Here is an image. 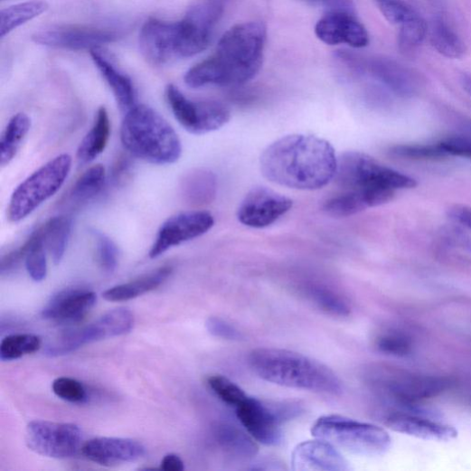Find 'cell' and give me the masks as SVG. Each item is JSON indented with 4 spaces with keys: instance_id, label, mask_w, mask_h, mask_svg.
Masks as SVG:
<instances>
[{
    "instance_id": "34",
    "label": "cell",
    "mask_w": 471,
    "mask_h": 471,
    "mask_svg": "<svg viewBox=\"0 0 471 471\" xmlns=\"http://www.w3.org/2000/svg\"><path fill=\"white\" fill-rule=\"evenodd\" d=\"M26 246L25 268L35 282H42L47 276L46 248L41 227L34 231L24 242Z\"/></svg>"
},
{
    "instance_id": "39",
    "label": "cell",
    "mask_w": 471,
    "mask_h": 471,
    "mask_svg": "<svg viewBox=\"0 0 471 471\" xmlns=\"http://www.w3.org/2000/svg\"><path fill=\"white\" fill-rule=\"evenodd\" d=\"M207 384L220 400L235 409L249 396L240 386L224 376L209 377Z\"/></svg>"
},
{
    "instance_id": "10",
    "label": "cell",
    "mask_w": 471,
    "mask_h": 471,
    "mask_svg": "<svg viewBox=\"0 0 471 471\" xmlns=\"http://www.w3.org/2000/svg\"><path fill=\"white\" fill-rule=\"evenodd\" d=\"M166 99L175 119L191 134L212 133L231 120V112L224 104L214 100H191L173 84L166 89Z\"/></svg>"
},
{
    "instance_id": "20",
    "label": "cell",
    "mask_w": 471,
    "mask_h": 471,
    "mask_svg": "<svg viewBox=\"0 0 471 471\" xmlns=\"http://www.w3.org/2000/svg\"><path fill=\"white\" fill-rule=\"evenodd\" d=\"M383 422L394 432L424 440L447 442L457 437V431L453 427L404 411L386 412Z\"/></svg>"
},
{
    "instance_id": "43",
    "label": "cell",
    "mask_w": 471,
    "mask_h": 471,
    "mask_svg": "<svg viewBox=\"0 0 471 471\" xmlns=\"http://www.w3.org/2000/svg\"><path fill=\"white\" fill-rule=\"evenodd\" d=\"M386 20L395 25H401L418 14L403 0H375Z\"/></svg>"
},
{
    "instance_id": "13",
    "label": "cell",
    "mask_w": 471,
    "mask_h": 471,
    "mask_svg": "<svg viewBox=\"0 0 471 471\" xmlns=\"http://www.w3.org/2000/svg\"><path fill=\"white\" fill-rule=\"evenodd\" d=\"M236 414L241 426L255 441L270 447L281 443V426L285 420L280 403L271 405L248 396L236 408Z\"/></svg>"
},
{
    "instance_id": "33",
    "label": "cell",
    "mask_w": 471,
    "mask_h": 471,
    "mask_svg": "<svg viewBox=\"0 0 471 471\" xmlns=\"http://www.w3.org/2000/svg\"><path fill=\"white\" fill-rule=\"evenodd\" d=\"M107 181V172L100 165L88 169L75 183L70 193L73 204H80L99 193Z\"/></svg>"
},
{
    "instance_id": "8",
    "label": "cell",
    "mask_w": 471,
    "mask_h": 471,
    "mask_svg": "<svg viewBox=\"0 0 471 471\" xmlns=\"http://www.w3.org/2000/svg\"><path fill=\"white\" fill-rule=\"evenodd\" d=\"M368 382L381 396L403 407L435 398L454 384L447 377L416 375L382 368L370 372Z\"/></svg>"
},
{
    "instance_id": "28",
    "label": "cell",
    "mask_w": 471,
    "mask_h": 471,
    "mask_svg": "<svg viewBox=\"0 0 471 471\" xmlns=\"http://www.w3.org/2000/svg\"><path fill=\"white\" fill-rule=\"evenodd\" d=\"M31 118L24 113L15 115L5 129L0 139V165H9L15 158L31 129Z\"/></svg>"
},
{
    "instance_id": "15",
    "label": "cell",
    "mask_w": 471,
    "mask_h": 471,
    "mask_svg": "<svg viewBox=\"0 0 471 471\" xmlns=\"http://www.w3.org/2000/svg\"><path fill=\"white\" fill-rule=\"evenodd\" d=\"M214 225V217L206 212L175 215L162 225L148 255L151 259L158 258L174 247L204 235Z\"/></svg>"
},
{
    "instance_id": "29",
    "label": "cell",
    "mask_w": 471,
    "mask_h": 471,
    "mask_svg": "<svg viewBox=\"0 0 471 471\" xmlns=\"http://www.w3.org/2000/svg\"><path fill=\"white\" fill-rule=\"evenodd\" d=\"M430 41L442 56L458 60L465 56L466 47L458 34L441 17L436 18L430 27Z\"/></svg>"
},
{
    "instance_id": "5",
    "label": "cell",
    "mask_w": 471,
    "mask_h": 471,
    "mask_svg": "<svg viewBox=\"0 0 471 471\" xmlns=\"http://www.w3.org/2000/svg\"><path fill=\"white\" fill-rule=\"evenodd\" d=\"M334 179L344 191L360 193L369 208L392 201L397 190L412 189L418 185L415 179L358 151L340 155Z\"/></svg>"
},
{
    "instance_id": "47",
    "label": "cell",
    "mask_w": 471,
    "mask_h": 471,
    "mask_svg": "<svg viewBox=\"0 0 471 471\" xmlns=\"http://www.w3.org/2000/svg\"><path fill=\"white\" fill-rule=\"evenodd\" d=\"M308 2L322 5L329 9L330 12L351 13L353 9L352 0H308Z\"/></svg>"
},
{
    "instance_id": "7",
    "label": "cell",
    "mask_w": 471,
    "mask_h": 471,
    "mask_svg": "<svg viewBox=\"0 0 471 471\" xmlns=\"http://www.w3.org/2000/svg\"><path fill=\"white\" fill-rule=\"evenodd\" d=\"M71 167V156L61 154L31 174L14 192L8 207V220L13 223L21 222L53 197L64 185Z\"/></svg>"
},
{
    "instance_id": "35",
    "label": "cell",
    "mask_w": 471,
    "mask_h": 471,
    "mask_svg": "<svg viewBox=\"0 0 471 471\" xmlns=\"http://www.w3.org/2000/svg\"><path fill=\"white\" fill-rule=\"evenodd\" d=\"M368 208L362 194L355 191H344L328 199L324 205V211L334 218H348Z\"/></svg>"
},
{
    "instance_id": "25",
    "label": "cell",
    "mask_w": 471,
    "mask_h": 471,
    "mask_svg": "<svg viewBox=\"0 0 471 471\" xmlns=\"http://www.w3.org/2000/svg\"><path fill=\"white\" fill-rule=\"evenodd\" d=\"M173 272L172 267L161 268L128 283L109 288L102 294V297L111 302L134 299L161 287L168 280Z\"/></svg>"
},
{
    "instance_id": "49",
    "label": "cell",
    "mask_w": 471,
    "mask_h": 471,
    "mask_svg": "<svg viewBox=\"0 0 471 471\" xmlns=\"http://www.w3.org/2000/svg\"><path fill=\"white\" fill-rule=\"evenodd\" d=\"M460 83L464 90L471 97V75L463 74L460 78Z\"/></svg>"
},
{
    "instance_id": "23",
    "label": "cell",
    "mask_w": 471,
    "mask_h": 471,
    "mask_svg": "<svg viewBox=\"0 0 471 471\" xmlns=\"http://www.w3.org/2000/svg\"><path fill=\"white\" fill-rule=\"evenodd\" d=\"M92 61L99 73L111 88L119 108L127 112L137 106V93L131 80L120 72L100 49L90 51Z\"/></svg>"
},
{
    "instance_id": "1",
    "label": "cell",
    "mask_w": 471,
    "mask_h": 471,
    "mask_svg": "<svg viewBox=\"0 0 471 471\" xmlns=\"http://www.w3.org/2000/svg\"><path fill=\"white\" fill-rule=\"evenodd\" d=\"M337 156L323 138L291 135L282 137L261 154L260 171L272 183L297 190H318L334 179Z\"/></svg>"
},
{
    "instance_id": "36",
    "label": "cell",
    "mask_w": 471,
    "mask_h": 471,
    "mask_svg": "<svg viewBox=\"0 0 471 471\" xmlns=\"http://www.w3.org/2000/svg\"><path fill=\"white\" fill-rule=\"evenodd\" d=\"M42 346L40 337L34 334H13L0 344V359L13 361L37 352Z\"/></svg>"
},
{
    "instance_id": "42",
    "label": "cell",
    "mask_w": 471,
    "mask_h": 471,
    "mask_svg": "<svg viewBox=\"0 0 471 471\" xmlns=\"http://www.w3.org/2000/svg\"><path fill=\"white\" fill-rule=\"evenodd\" d=\"M52 390L59 398L71 403H84L89 400L86 387L74 379L59 378L52 385Z\"/></svg>"
},
{
    "instance_id": "30",
    "label": "cell",
    "mask_w": 471,
    "mask_h": 471,
    "mask_svg": "<svg viewBox=\"0 0 471 471\" xmlns=\"http://www.w3.org/2000/svg\"><path fill=\"white\" fill-rule=\"evenodd\" d=\"M48 10L42 0H33L11 6L0 13V36L5 37L18 27L35 19Z\"/></svg>"
},
{
    "instance_id": "31",
    "label": "cell",
    "mask_w": 471,
    "mask_h": 471,
    "mask_svg": "<svg viewBox=\"0 0 471 471\" xmlns=\"http://www.w3.org/2000/svg\"><path fill=\"white\" fill-rule=\"evenodd\" d=\"M216 438L221 447L230 455L251 458L256 456L258 447L254 438L235 426L223 424L217 429Z\"/></svg>"
},
{
    "instance_id": "19",
    "label": "cell",
    "mask_w": 471,
    "mask_h": 471,
    "mask_svg": "<svg viewBox=\"0 0 471 471\" xmlns=\"http://www.w3.org/2000/svg\"><path fill=\"white\" fill-rule=\"evenodd\" d=\"M292 468L296 471H348L350 463L337 447L323 439L305 441L292 453Z\"/></svg>"
},
{
    "instance_id": "37",
    "label": "cell",
    "mask_w": 471,
    "mask_h": 471,
    "mask_svg": "<svg viewBox=\"0 0 471 471\" xmlns=\"http://www.w3.org/2000/svg\"><path fill=\"white\" fill-rule=\"evenodd\" d=\"M389 153L395 158L404 160L438 161L448 156L438 143L434 145H398L391 147Z\"/></svg>"
},
{
    "instance_id": "12",
    "label": "cell",
    "mask_w": 471,
    "mask_h": 471,
    "mask_svg": "<svg viewBox=\"0 0 471 471\" xmlns=\"http://www.w3.org/2000/svg\"><path fill=\"white\" fill-rule=\"evenodd\" d=\"M336 57L351 70L361 74L368 73L397 95L411 97L418 90L419 80L416 75L393 61L365 59L349 51H340Z\"/></svg>"
},
{
    "instance_id": "6",
    "label": "cell",
    "mask_w": 471,
    "mask_h": 471,
    "mask_svg": "<svg viewBox=\"0 0 471 471\" xmlns=\"http://www.w3.org/2000/svg\"><path fill=\"white\" fill-rule=\"evenodd\" d=\"M311 434L337 448L362 457L382 456L391 446V438L385 429L341 415L319 418L313 425Z\"/></svg>"
},
{
    "instance_id": "32",
    "label": "cell",
    "mask_w": 471,
    "mask_h": 471,
    "mask_svg": "<svg viewBox=\"0 0 471 471\" xmlns=\"http://www.w3.org/2000/svg\"><path fill=\"white\" fill-rule=\"evenodd\" d=\"M306 298L321 310L334 317H348L351 306L344 297L322 286H309L305 288Z\"/></svg>"
},
{
    "instance_id": "3",
    "label": "cell",
    "mask_w": 471,
    "mask_h": 471,
    "mask_svg": "<svg viewBox=\"0 0 471 471\" xmlns=\"http://www.w3.org/2000/svg\"><path fill=\"white\" fill-rule=\"evenodd\" d=\"M249 363L259 379L276 385L330 395L343 391L341 380L326 364L299 353L258 348Z\"/></svg>"
},
{
    "instance_id": "4",
    "label": "cell",
    "mask_w": 471,
    "mask_h": 471,
    "mask_svg": "<svg viewBox=\"0 0 471 471\" xmlns=\"http://www.w3.org/2000/svg\"><path fill=\"white\" fill-rule=\"evenodd\" d=\"M121 141L132 155L154 165H174L183 152L182 142L174 127L145 104H137L126 113Z\"/></svg>"
},
{
    "instance_id": "22",
    "label": "cell",
    "mask_w": 471,
    "mask_h": 471,
    "mask_svg": "<svg viewBox=\"0 0 471 471\" xmlns=\"http://www.w3.org/2000/svg\"><path fill=\"white\" fill-rule=\"evenodd\" d=\"M82 454L89 460L101 466H112L141 458L145 447L128 438H98L85 443Z\"/></svg>"
},
{
    "instance_id": "2",
    "label": "cell",
    "mask_w": 471,
    "mask_h": 471,
    "mask_svg": "<svg viewBox=\"0 0 471 471\" xmlns=\"http://www.w3.org/2000/svg\"><path fill=\"white\" fill-rule=\"evenodd\" d=\"M267 36L263 23L233 26L220 40L213 56L187 71L186 85L235 87L250 81L263 66Z\"/></svg>"
},
{
    "instance_id": "26",
    "label": "cell",
    "mask_w": 471,
    "mask_h": 471,
    "mask_svg": "<svg viewBox=\"0 0 471 471\" xmlns=\"http://www.w3.org/2000/svg\"><path fill=\"white\" fill-rule=\"evenodd\" d=\"M180 189L184 200L190 205L212 203L217 194V177L212 171L195 169L183 178Z\"/></svg>"
},
{
    "instance_id": "40",
    "label": "cell",
    "mask_w": 471,
    "mask_h": 471,
    "mask_svg": "<svg viewBox=\"0 0 471 471\" xmlns=\"http://www.w3.org/2000/svg\"><path fill=\"white\" fill-rule=\"evenodd\" d=\"M96 257L103 272L114 273L118 266L119 251L116 243L107 235L94 232Z\"/></svg>"
},
{
    "instance_id": "14",
    "label": "cell",
    "mask_w": 471,
    "mask_h": 471,
    "mask_svg": "<svg viewBox=\"0 0 471 471\" xmlns=\"http://www.w3.org/2000/svg\"><path fill=\"white\" fill-rule=\"evenodd\" d=\"M293 201L268 187L251 189L240 203L237 217L239 221L252 229H264L273 225L292 208Z\"/></svg>"
},
{
    "instance_id": "45",
    "label": "cell",
    "mask_w": 471,
    "mask_h": 471,
    "mask_svg": "<svg viewBox=\"0 0 471 471\" xmlns=\"http://www.w3.org/2000/svg\"><path fill=\"white\" fill-rule=\"evenodd\" d=\"M205 326L208 333L215 337L229 341H239L241 339L240 332L223 319L218 317L209 318Z\"/></svg>"
},
{
    "instance_id": "11",
    "label": "cell",
    "mask_w": 471,
    "mask_h": 471,
    "mask_svg": "<svg viewBox=\"0 0 471 471\" xmlns=\"http://www.w3.org/2000/svg\"><path fill=\"white\" fill-rule=\"evenodd\" d=\"M26 442L33 451L41 456L69 458L80 449L82 432L74 424L33 421L26 429Z\"/></svg>"
},
{
    "instance_id": "16",
    "label": "cell",
    "mask_w": 471,
    "mask_h": 471,
    "mask_svg": "<svg viewBox=\"0 0 471 471\" xmlns=\"http://www.w3.org/2000/svg\"><path fill=\"white\" fill-rule=\"evenodd\" d=\"M119 37L118 32L109 29L63 25L40 31L33 35V40L48 47L90 52L102 45L115 42Z\"/></svg>"
},
{
    "instance_id": "46",
    "label": "cell",
    "mask_w": 471,
    "mask_h": 471,
    "mask_svg": "<svg viewBox=\"0 0 471 471\" xmlns=\"http://www.w3.org/2000/svg\"><path fill=\"white\" fill-rule=\"evenodd\" d=\"M447 215L455 223L471 230V207L456 204L448 209Z\"/></svg>"
},
{
    "instance_id": "41",
    "label": "cell",
    "mask_w": 471,
    "mask_h": 471,
    "mask_svg": "<svg viewBox=\"0 0 471 471\" xmlns=\"http://www.w3.org/2000/svg\"><path fill=\"white\" fill-rule=\"evenodd\" d=\"M376 346L385 354L403 357L412 352L413 343L405 334L388 332L378 337Z\"/></svg>"
},
{
    "instance_id": "38",
    "label": "cell",
    "mask_w": 471,
    "mask_h": 471,
    "mask_svg": "<svg viewBox=\"0 0 471 471\" xmlns=\"http://www.w3.org/2000/svg\"><path fill=\"white\" fill-rule=\"evenodd\" d=\"M429 27L425 20L417 14L400 25L399 46L401 51L409 52L421 45L425 41Z\"/></svg>"
},
{
    "instance_id": "17",
    "label": "cell",
    "mask_w": 471,
    "mask_h": 471,
    "mask_svg": "<svg viewBox=\"0 0 471 471\" xmlns=\"http://www.w3.org/2000/svg\"><path fill=\"white\" fill-rule=\"evenodd\" d=\"M139 48L145 60L154 66L179 59L177 22L148 20L139 33Z\"/></svg>"
},
{
    "instance_id": "9",
    "label": "cell",
    "mask_w": 471,
    "mask_h": 471,
    "mask_svg": "<svg viewBox=\"0 0 471 471\" xmlns=\"http://www.w3.org/2000/svg\"><path fill=\"white\" fill-rule=\"evenodd\" d=\"M134 325L135 318L129 309L116 308L90 325L63 332L47 344L44 353L50 357L66 355L86 344L125 335L132 331Z\"/></svg>"
},
{
    "instance_id": "21",
    "label": "cell",
    "mask_w": 471,
    "mask_h": 471,
    "mask_svg": "<svg viewBox=\"0 0 471 471\" xmlns=\"http://www.w3.org/2000/svg\"><path fill=\"white\" fill-rule=\"evenodd\" d=\"M96 299V294L90 290L69 288L52 297L42 316L58 324H77L87 316Z\"/></svg>"
},
{
    "instance_id": "48",
    "label": "cell",
    "mask_w": 471,
    "mask_h": 471,
    "mask_svg": "<svg viewBox=\"0 0 471 471\" xmlns=\"http://www.w3.org/2000/svg\"><path fill=\"white\" fill-rule=\"evenodd\" d=\"M161 468L165 471H183L184 463L179 456L169 454L162 460Z\"/></svg>"
},
{
    "instance_id": "44",
    "label": "cell",
    "mask_w": 471,
    "mask_h": 471,
    "mask_svg": "<svg viewBox=\"0 0 471 471\" xmlns=\"http://www.w3.org/2000/svg\"><path fill=\"white\" fill-rule=\"evenodd\" d=\"M438 144L447 155L461 156V158L471 160V135L448 137Z\"/></svg>"
},
{
    "instance_id": "27",
    "label": "cell",
    "mask_w": 471,
    "mask_h": 471,
    "mask_svg": "<svg viewBox=\"0 0 471 471\" xmlns=\"http://www.w3.org/2000/svg\"><path fill=\"white\" fill-rule=\"evenodd\" d=\"M71 221L65 217H55L41 227L44 246L56 265L61 263L71 234Z\"/></svg>"
},
{
    "instance_id": "18",
    "label": "cell",
    "mask_w": 471,
    "mask_h": 471,
    "mask_svg": "<svg viewBox=\"0 0 471 471\" xmlns=\"http://www.w3.org/2000/svg\"><path fill=\"white\" fill-rule=\"evenodd\" d=\"M317 37L326 44H348L363 48L370 43V35L364 26L351 13L330 12L316 26Z\"/></svg>"
},
{
    "instance_id": "24",
    "label": "cell",
    "mask_w": 471,
    "mask_h": 471,
    "mask_svg": "<svg viewBox=\"0 0 471 471\" xmlns=\"http://www.w3.org/2000/svg\"><path fill=\"white\" fill-rule=\"evenodd\" d=\"M111 121L106 108H100L95 117L92 127L84 137L77 151L80 165L94 162L106 150L111 137Z\"/></svg>"
}]
</instances>
